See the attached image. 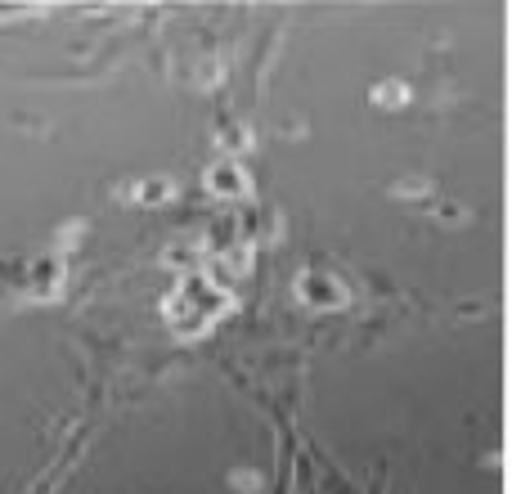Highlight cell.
<instances>
[{
	"label": "cell",
	"mask_w": 512,
	"mask_h": 494,
	"mask_svg": "<svg viewBox=\"0 0 512 494\" xmlns=\"http://www.w3.org/2000/svg\"><path fill=\"white\" fill-rule=\"evenodd\" d=\"M176 180L171 176H144V180H135L131 189H126V198L131 203H140V207H162V203H171L176 198Z\"/></svg>",
	"instance_id": "5b68a950"
},
{
	"label": "cell",
	"mask_w": 512,
	"mask_h": 494,
	"mask_svg": "<svg viewBox=\"0 0 512 494\" xmlns=\"http://www.w3.org/2000/svg\"><path fill=\"white\" fill-rule=\"evenodd\" d=\"M292 292H297V301L306 310H346L351 306V288L328 270H301Z\"/></svg>",
	"instance_id": "7a4b0ae2"
},
{
	"label": "cell",
	"mask_w": 512,
	"mask_h": 494,
	"mask_svg": "<svg viewBox=\"0 0 512 494\" xmlns=\"http://www.w3.org/2000/svg\"><path fill=\"white\" fill-rule=\"evenodd\" d=\"M68 261H63V252H50L45 261L32 265V301H54L63 292V279H68Z\"/></svg>",
	"instance_id": "277c9868"
},
{
	"label": "cell",
	"mask_w": 512,
	"mask_h": 494,
	"mask_svg": "<svg viewBox=\"0 0 512 494\" xmlns=\"http://www.w3.org/2000/svg\"><path fill=\"white\" fill-rule=\"evenodd\" d=\"M203 185H207V194H216L221 203H243V198H252V176L243 171L239 158H216L212 167H207Z\"/></svg>",
	"instance_id": "3957f363"
},
{
	"label": "cell",
	"mask_w": 512,
	"mask_h": 494,
	"mask_svg": "<svg viewBox=\"0 0 512 494\" xmlns=\"http://www.w3.org/2000/svg\"><path fill=\"white\" fill-rule=\"evenodd\" d=\"M234 301L239 297H234L230 288H221V283H212L203 270H194L167 292L162 319H167V328L180 337V342H198V337H207L225 315H230Z\"/></svg>",
	"instance_id": "6da1fadb"
},
{
	"label": "cell",
	"mask_w": 512,
	"mask_h": 494,
	"mask_svg": "<svg viewBox=\"0 0 512 494\" xmlns=\"http://www.w3.org/2000/svg\"><path fill=\"white\" fill-rule=\"evenodd\" d=\"M369 99L378 108H405L409 104V86H405V81H378Z\"/></svg>",
	"instance_id": "8992f818"
},
{
	"label": "cell",
	"mask_w": 512,
	"mask_h": 494,
	"mask_svg": "<svg viewBox=\"0 0 512 494\" xmlns=\"http://www.w3.org/2000/svg\"><path fill=\"white\" fill-rule=\"evenodd\" d=\"M36 14H45L41 5H0V18H36Z\"/></svg>",
	"instance_id": "52a82bcc"
},
{
	"label": "cell",
	"mask_w": 512,
	"mask_h": 494,
	"mask_svg": "<svg viewBox=\"0 0 512 494\" xmlns=\"http://www.w3.org/2000/svg\"><path fill=\"white\" fill-rule=\"evenodd\" d=\"M221 144H225V149H248V135H239V126H225V131H221Z\"/></svg>",
	"instance_id": "ba28073f"
}]
</instances>
